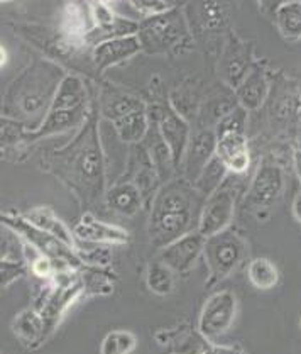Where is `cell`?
I'll return each mask as SVG.
<instances>
[{
    "label": "cell",
    "mask_w": 301,
    "mask_h": 354,
    "mask_svg": "<svg viewBox=\"0 0 301 354\" xmlns=\"http://www.w3.org/2000/svg\"><path fill=\"white\" fill-rule=\"evenodd\" d=\"M52 168L84 202L97 201L104 194L105 163L95 120L56 154Z\"/></svg>",
    "instance_id": "cell-1"
},
{
    "label": "cell",
    "mask_w": 301,
    "mask_h": 354,
    "mask_svg": "<svg viewBox=\"0 0 301 354\" xmlns=\"http://www.w3.org/2000/svg\"><path fill=\"white\" fill-rule=\"evenodd\" d=\"M202 195L188 180H173L159 188L153 202L149 221L150 243L156 248H166L188 234Z\"/></svg>",
    "instance_id": "cell-2"
},
{
    "label": "cell",
    "mask_w": 301,
    "mask_h": 354,
    "mask_svg": "<svg viewBox=\"0 0 301 354\" xmlns=\"http://www.w3.org/2000/svg\"><path fill=\"white\" fill-rule=\"evenodd\" d=\"M63 80L61 68L44 62L36 63L14 82L3 100V107L7 105V111L22 119L46 118Z\"/></svg>",
    "instance_id": "cell-3"
},
{
    "label": "cell",
    "mask_w": 301,
    "mask_h": 354,
    "mask_svg": "<svg viewBox=\"0 0 301 354\" xmlns=\"http://www.w3.org/2000/svg\"><path fill=\"white\" fill-rule=\"evenodd\" d=\"M135 36L141 41L142 51L149 55H166L188 36V26L178 9L142 19Z\"/></svg>",
    "instance_id": "cell-4"
},
{
    "label": "cell",
    "mask_w": 301,
    "mask_h": 354,
    "mask_svg": "<svg viewBox=\"0 0 301 354\" xmlns=\"http://www.w3.org/2000/svg\"><path fill=\"white\" fill-rule=\"evenodd\" d=\"M203 256H205L206 268L210 273V281L206 283L213 285L239 268L240 263L246 258V243L239 234L227 229L206 239Z\"/></svg>",
    "instance_id": "cell-5"
},
{
    "label": "cell",
    "mask_w": 301,
    "mask_h": 354,
    "mask_svg": "<svg viewBox=\"0 0 301 354\" xmlns=\"http://www.w3.org/2000/svg\"><path fill=\"white\" fill-rule=\"evenodd\" d=\"M235 188L232 185L231 180L222 183L218 190L213 192L210 197H206L203 209L198 219V229L203 237H212L227 231L234 219L235 210Z\"/></svg>",
    "instance_id": "cell-6"
},
{
    "label": "cell",
    "mask_w": 301,
    "mask_h": 354,
    "mask_svg": "<svg viewBox=\"0 0 301 354\" xmlns=\"http://www.w3.org/2000/svg\"><path fill=\"white\" fill-rule=\"evenodd\" d=\"M237 317V297L229 290L213 293L203 305L198 330L208 341L227 333Z\"/></svg>",
    "instance_id": "cell-7"
},
{
    "label": "cell",
    "mask_w": 301,
    "mask_h": 354,
    "mask_svg": "<svg viewBox=\"0 0 301 354\" xmlns=\"http://www.w3.org/2000/svg\"><path fill=\"white\" fill-rule=\"evenodd\" d=\"M2 224H7L9 227L16 229L19 234H22L29 241V244H32L37 251H41V254L48 256L50 259H58V261H68V263H73L75 259H77L71 248H68L65 243L56 239L55 236L41 231L39 227L32 225L31 222L24 219V217L3 216Z\"/></svg>",
    "instance_id": "cell-8"
},
{
    "label": "cell",
    "mask_w": 301,
    "mask_h": 354,
    "mask_svg": "<svg viewBox=\"0 0 301 354\" xmlns=\"http://www.w3.org/2000/svg\"><path fill=\"white\" fill-rule=\"evenodd\" d=\"M284 188L283 169L274 163H262L255 173L247 194V205L252 209H268L280 198Z\"/></svg>",
    "instance_id": "cell-9"
},
{
    "label": "cell",
    "mask_w": 301,
    "mask_h": 354,
    "mask_svg": "<svg viewBox=\"0 0 301 354\" xmlns=\"http://www.w3.org/2000/svg\"><path fill=\"white\" fill-rule=\"evenodd\" d=\"M157 133L166 142L173 161H175V167H178L184 158L188 142L191 139L188 122L171 105L164 104L163 107H159V115H157Z\"/></svg>",
    "instance_id": "cell-10"
},
{
    "label": "cell",
    "mask_w": 301,
    "mask_h": 354,
    "mask_svg": "<svg viewBox=\"0 0 301 354\" xmlns=\"http://www.w3.org/2000/svg\"><path fill=\"white\" fill-rule=\"evenodd\" d=\"M205 243L206 237H203L198 231L188 232L178 241L161 250L159 261H163L175 273H188L197 265V259L200 258V254H203Z\"/></svg>",
    "instance_id": "cell-11"
},
{
    "label": "cell",
    "mask_w": 301,
    "mask_h": 354,
    "mask_svg": "<svg viewBox=\"0 0 301 354\" xmlns=\"http://www.w3.org/2000/svg\"><path fill=\"white\" fill-rule=\"evenodd\" d=\"M217 149V133L213 129H203L188 142L186 153H184V180L195 183L206 165L215 156Z\"/></svg>",
    "instance_id": "cell-12"
},
{
    "label": "cell",
    "mask_w": 301,
    "mask_h": 354,
    "mask_svg": "<svg viewBox=\"0 0 301 354\" xmlns=\"http://www.w3.org/2000/svg\"><path fill=\"white\" fill-rule=\"evenodd\" d=\"M251 56L252 48L249 44L231 41L229 46L225 48L224 55H222L220 66H218L222 80L232 88H239L247 78V75L251 73Z\"/></svg>",
    "instance_id": "cell-13"
},
{
    "label": "cell",
    "mask_w": 301,
    "mask_h": 354,
    "mask_svg": "<svg viewBox=\"0 0 301 354\" xmlns=\"http://www.w3.org/2000/svg\"><path fill=\"white\" fill-rule=\"evenodd\" d=\"M215 156L229 171L242 175L249 169L251 153L249 142L244 133H227L217 136Z\"/></svg>",
    "instance_id": "cell-14"
},
{
    "label": "cell",
    "mask_w": 301,
    "mask_h": 354,
    "mask_svg": "<svg viewBox=\"0 0 301 354\" xmlns=\"http://www.w3.org/2000/svg\"><path fill=\"white\" fill-rule=\"evenodd\" d=\"M142 51L141 41L137 36L117 37V39L105 41L93 50V62L100 71L117 65L124 59L133 58L134 55Z\"/></svg>",
    "instance_id": "cell-15"
},
{
    "label": "cell",
    "mask_w": 301,
    "mask_h": 354,
    "mask_svg": "<svg viewBox=\"0 0 301 354\" xmlns=\"http://www.w3.org/2000/svg\"><path fill=\"white\" fill-rule=\"evenodd\" d=\"M75 236L86 243H107V244H126L129 234L124 229L101 222L92 214H85L78 224L75 225Z\"/></svg>",
    "instance_id": "cell-16"
},
{
    "label": "cell",
    "mask_w": 301,
    "mask_h": 354,
    "mask_svg": "<svg viewBox=\"0 0 301 354\" xmlns=\"http://www.w3.org/2000/svg\"><path fill=\"white\" fill-rule=\"evenodd\" d=\"M235 95L240 107H244L246 111H255L261 107L268 95V80H266L264 71L258 66L252 68L242 85L235 90Z\"/></svg>",
    "instance_id": "cell-17"
},
{
    "label": "cell",
    "mask_w": 301,
    "mask_h": 354,
    "mask_svg": "<svg viewBox=\"0 0 301 354\" xmlns=\"http://www.w3.org/2000/svg\"><path fill=\"white\" fill-rule=\"evenodd\" d=\"M107 203L115 212L124 214V216H134L141 210L142 192L135 183H117L108 190Z\"/></svg>",
    "instance_id": "cell-18"
},
{
    "label": "cell",
    "mask_w": 301,
    "mask_h": 354,
    "mask_svg": "<svg viewBox=\"0 0 301 354\" xmlns=\"http://www.w3.org/2000/svg\"><path fill=\"white\" fill-rule=\"evenodd\" d=\"M26 219L31 222L32 225L39 227L41 231L48 232V234L55 236L56 239H59L61 243H65L68 248L73 250L75 241H73V232H70V229L63 224L55 214L51 212L46 207H37V209H32L31 212L26 216Z\"/></svg>",
    "instance_id": "cell-19"
},
{
    "label": "cell",
    "mask_w": 301,
    "mask_h": 354,
    "mask_svg": "<svg viewBox=\"0 0 301 354\" xmlns=\"http://www.w3.org/2000/svg\"><path fill=\"white\" fill-rule=\"evenodd\" d=\"M114 129L124 142H129V145L141 142L149 133L148 112L144 109V111L134 112V114H129L126 118L115 120Z\"/></svg>",
    "instance_id": "cell-20"
},
{
    "label": "cell",
    "mask_w": 301,
    "mask_h": 354,
    "mask_svg": "<svg viewBox=\"0 0 301 354\" xmlns=\"http://www.w3.org/2000/svg\"><path fill=\"white\" fill-rule=\"evenodd\" d=\"M276 26L284 39H301V2L280 3L276 7Z\"/></svg>",
    "instance_id": "cell-21"
},
{
    "label": "cell",
    "mask_w": 301,
    "mask_h": 354,
    "mask_svg": "<svg viewBox=\"0 0 301 354\" xmlns=\"http://www.w3.org/2000/svg\"><path fill=\"white\" fill-rule=\"evenodd\" d=\"M12 330L17 337L24 342H41L46 337V327H44L43 315L36 310H24L14 319Z\"/></svg>",
    "instance_id": "cell-22"
},
{
    "label": "cell",
    "mask_w": 301,
    "mask_h": 354,
    "mask_svg": "<svg viewBox=\"0 0 301 354\" xmlns=\"http://www.w3.org/2000/svg\"><path fill=\"white\" fill-rule=\"evenodd\" d=\"M247 277L252 287L258 290H271L280 283V270L268 258H255L249 263Z\"/></svg>",
    "instance_id": "cell-23"
},
{
    "label": "cell",
    "mask_w": 301,
    "mask_h": 354,
    "mask_svg": "<svg viewBox=\"0 0 301 354\" xmlns=\"http://www.w3.org/2000/svg\"><path fill=\"white\" fill-rule=\"evenodd\" d=\"M146 281L150 292L156 295H169L175 290V271L168 268L163 261L156 259L148 266Z\"/></svg>",
    "instance_id": "cell-24"
},
{
    "label": "cell",
    "mask_w": 301,
    "mask_h": 354,
    "mask_svg": "<svg viewBox=\"0 0 301 354\" xmlns=\"http://www.w3.org/2000/svg\"><path fill=\"white\" fill-rule=\"evenodd\" d=\"M229 169L224 167V163H222L217 156H213L212 161H210V163L206 165V168L203 169L200 178L193 183L195 190H197L202 197H210L213 192L222 187L225 173Z\"/></svg>",
    "instance_id": "cell-25"
},
{
    "label": "cell",
    "mask_w": 301,
    "mask_h": 354,
    "mask_svg": "<svg viewBox=\"0 0 301 354\" xmlns=\"http://www.w3.org/2000/svg\"><path fill=\"white\" fill-rule=\"evenodd\" d=\"M144 104L137 99V97L127 95V93H120V95L107 97L104 104V115L110 119L112 122L126 118V115L134 114V112L144 111Z\"/></svg>",
    "instance_id": "cell-26"
},
{
    "label": "cell",
    "mask_w": 301,
    "mask_h": 354,
    "mask_svg": "<svg viewBox=\"0 0 301 354\" xmlns=\"http://www.w3.org/2000/svg\"><path fill=\"white\" fill-rule=\"evenodd\" d=\"M137 339L130 330H110L100 344V354H130L135 349Z\"/></svg>",
    "instance_id": "cell-27"
},
{
    "label": "cell",
    "mask_w": 301,
    "mask_h": 354,
    "mask_svg": "<svg viewBox=\"0 0 301 354\" xmlns=\"http://www.w3.org/2000/svg\"><path fill=\"white\" fill-rule=\"evenodd\" d=\"M246 119L247 111L244 107H240V105H237L231 114L225 115V118L217 124V136L227 133H244V129H246Z\"/></svg>",
    "instance_id": "cell-28"
},
{
    "label": "cell",
    "mask_w": 301,
    "mask_h": 354,
    "mask_svg": "<svg viewBox=\"0 0 301 354\" xmlns=\"http://www.w3.org/2000/svg\"><path fill=\"white\" fill-rule=\"evenodd\" d=\"M133 7L139 14H142V17L144 19L157 16V14H163V12H168V10L175 9L173 3L164 2V0H134Z\"/></svg>",
    "instance_id": "cell-29"
},
{
    "label": "cell",
    "mask_w": 301,
    "mask_h": 354,
    "mask_svg": "<svg viewBox=\"0 0 301 354\" xmlns=\"http://www.w3.org/2000/svg\"><path fill=\"white\" fill-rule=\"evenodd\" d=\"M26 273L24 263H19L16 259H7L2 258L0 261V274H2V287H9L12 281L21 278Z\"/></svg>",
    "instance_id": "cell-30"
},
{
    "label": "cell",
    "mask_w": 301,
    "mask_h": 354,
    "mask_svg": "<svg viewBox=\"0 0 301 354\" xmlns=\"http://www.w3.org/2000/svg\"><path fill=\"white\" fill-rule=\"evenodd\" d=\"M195 342H197V346L200 348L195 354H246V353L240 351V349H237V348H229V346L212 344V341L205 339L202 336V334H200V337L195 339Z\"/></svg>",
    "instance_id": "cell-31"
},
{
    "label": "cell",
    "mask_w": 301,
    "mask_h": 354,
    "mask_svg": "<svg viewBox=\"0 0 301 354\" xmlns=\"http://www.w3.org/2000/svg\"><path fill=\"white\" fill-rule=\"evenodd\" d=\"M32 271L37 277H48L51 273V259L48 256L39 254V258L32 261Z\"/></svg>",
    "instance_id": "cell-32"
},
{
    "label": "cell",
    "mask_w": 301,
    "mask_h": 354,
    "mask_svg": "<svg viewBox=\"0 0 301 354\" xmlns=\"http://www.w3.org/2000/svg\"><path fill=\"white\" fill-rule=\"evenodd\" d=\"M293 216L301 224V194L296 195L295 202H293Z\"/></svg>",
    "instance_id": "cell-33"
},
{
    "label": "cell",
    "mask_w": 301,
    "mask_h": 354,
    "mask_svg": "<svg viewBox=\"0 0 301 354\" xmlns=\"http://www.w3.org/2000/svg\"><path fill=\"white\" fill-rule=\"evenodd\" d=\"M295 168H296V175H298L300 183H301V149L295 153Z\"/></svg>",
    "instance_id": "cell-34"
},
{
    "label": "cell",
    "mask_w": 301,
    "mask_h": 354,
    "mask_svg": "<svg viewBox=\"0 0 301 354\" xmlns=\"http://www.w3.org/2000/svg\"><path fill=\"white\" fill-rule=\"evenodd\" d=\"M300 326H301V319H300Z\"/></svg>",
    "instance_id": "cell-35"
}]
</instances>
